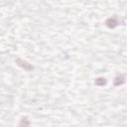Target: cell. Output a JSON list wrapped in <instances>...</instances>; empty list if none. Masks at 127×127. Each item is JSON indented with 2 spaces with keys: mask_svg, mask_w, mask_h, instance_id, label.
Instances as JSON below:
<instances>
[{
  "mask_svg": "<svg viewBox=\"0 0 127 127\" xmlns=\"http://www.w3.org/2000/svg\"><path fill=\"white\" fill-rule=\"evenodd\" d=\"M105 24H106V26H107L108 28L113 29V28H115V27L119 24V22H118V20L116 19V17H111V18H108V19L106 20Z\"/></svg>",
  "mask_w": 127,
  "mask_h": 127,
  "instance_id": "obj_1",
  "label": "cell"
},
{
  "mask_svg": "<svg viewBox=\"0 0 127 127\" xmlns=\"http://www.w3.org/2000/svg\"><path fill=\"white\" fill-rule=\"evenodd\" d=\"M16 63L20 65V66H22L23 68H25L26 70H32L34 67H33V65H31L30 64H28L27 62H25V61H23V60H21V59H16Z\"/></svg>",
  "mask_w": 127,
  "mask_h": 127,
  "instance_id": "obj_2",
  "label": "cell"
},
{
  "mask_svg": "<svg viewBox=\"0 0 127 127\" xmlns=\"http://www.w3.org/2000/svg\"><path fill=\"white\" fill-rule=\"evenodd\" d=\"M125 81V77L123 75H119V76H116L115 77V80H114V85L117 86V85H120L122 83H124Z\"/></svg>",
  "mask_w": 127,
  "mask_h": 127,
  "instance_id": "obj_3",
  "label": "cell"
},
{
  "mask_svg": "<svg viewBox=\"0 0 127 127\" xmlns=\"http://www.w3.org/2000/svg\"><path fill=\"white\" fill-rule=\"evenodd\" d=\"M95 84L98 86H102V85L106 84V79L104 77H98L97 79H95Z\"/></svg>",
  "mask_w": 127,
  "mask_h": 127,
  "instance_id": "obj_4",
  "label": "cell"
}]
</instances>
